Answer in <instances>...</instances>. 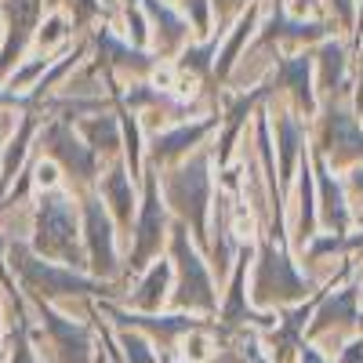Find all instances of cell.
Returning <instances> with one entry per match:
<instances>
[{
	"label": "cell",
	"mask_w": 363,
	"mask_h": 363,
	"mask_svg": "<svg viewBox=\"0 0 363 363\" xmlns=\"http://www.w3.org/2000/svg\"><path fill=\"white\" fill-rule=\"evenodd\" d=\"M11 269L18 272V280L29 294L37 298H58V294H84L95 284L77 277L73 269H62V265H51L48 258L33 255L26 244H15L11 247Z\"/></svg>",
	"instance_id": "1"
},
{
	"label": "cell",
	"mask_w": 363,
	"mask_h": 363,
	"mask_svg": "<svg viewBox=\"0 0 363 363\" xmlns=\"http://www.w3.org/2000/svg\"><path fill=\"white\" fill-rule=\"evenodd\" d=\"M73 244H77V218H73L69 200L62 193H44L40 211H37V251L33 255L77 262Z\"/></svg>",
	"instance_id": "2"
},
{
	"label": "cell",
	"mask_w": 363,
	"mask_h": 363,
	"mask_svg": "<svg viewBox=\"0 0 363 363\" xmlns=\"http://www.w3.org/2000/svg\"><path fill=\"white\" fill-rule=\"evenodd\" d=\"M258 298H269V301H287V298H301L306 294V284L298 280V272L291 269V262L277 251H265L262 255V265H258V284H255Z\"/></svg>",
	"instance_id": "3"
},
{
	"label": "cell",
	"mask_w": 363,
	"mask_h": 363,
	"mask_svg": "<svg viewBox=\"0 0 363 363\" xmlns=\"http://www.w3.org/2000/svg\"><path fill=\"white\" fill-rule=\"evenodd\" d=\"M174 255H178V262H182V301H186V306L211 309V306H215L211 280H207L200 258L186 247V236H182V229H174Z\"/></svg>",
	"instance_id": "4"
},
{
	"label": "cell",
	"mask_w": 363,
	"mask_h": 363,
	"mask_svg": "<svg viewBox=\"0 0 363 363\" xmlns=\"http://www.w3.org/2000/svg\"><path fill=\"white\" fill-rule=\"evenodd\" d=\"M44 327L51 330V338H55V345H58V356H62V363H87V335H84L73 320L44 309Z\"/></svg>",
	"instance_id": "5"
},
{
	"label": "cell",
	"mask_w": 363,
	"mask_h": 363,
	"mask_svg": "<svg viewBox=\"0 0 363 363\" xmlns=\"http://www.w3.org/2000/svg\"><path fill=\"white\" fill-rule=\"evenodd\" d=\"M44 142H48V149H51V157H58L66 167H73V174H91V157H87V149H84L62 124L48 128Z\"/></svg>",
	"instance_id": "6"
},
{
	"label": "cell",
	"mask_w": 363,
	"mask_h": 363,
	"mask_svg": "<svg viewBox=\"0 0 363 363\" xmlns=\"http://www.w3.org/2000/svg\"><path fill=\"white\" fill-rule=\"evenodd\" d=\"M87 244H91V262H95V269L109 272L113 269V236H109V222H106L99 203H87Z\"/></svg>",
	"instance_id": "7"
},
{
	"label": "cell",
	"mask_w": 363,
	"mask_h": 363,
	"mask_svg": "<svg viewBox=\"0 0 363 363\" xmlns=\"http://www.w3.org/2000/svg\"><path fill=\"white\" fill-rule=\"evenodd\" d=\"M33 116H22L18 120V128H15V135H11V142H8V149H4V160H0V189H11V178L18 174V167H22V157H26V149H29V142H33Z\"/></svg>",
	"instance_id": "8"
},
{
	"label": "cell",
	"mask_w": 363,
	"mask_h": 363,
	"mask_svg": "<svg viewBox=\"0 0 363 363\" xmlns=\"http://www.w3.org/2000/svg\"><path fill=\"white\" fill-rule=\"evenodd\" d=\"M164 229V215H160V203L157 196H149V207H145V215H142V233H138V251H135V265H142V258L153 251L160 244V233Z\"/></svg>",
	"instance_id": "9"
},
{
	"label": "cell",
	"mask_w": 363,
	"mask_h": 363,
	"mask_svg": "<svg viewBox=\"0 0 363 363\" xmlns=\"http://www.w3.org/2000/svg\"><path fill=\"white\" fill-rule=\"evenodd\" d=\"M164 287H167V265H157V269L145 277L142 291L135 294V306H138V309H157L160 301H164Z\"/></svg>",
	"instance_id": "10"
},
{
	"label": "cell",
	"mask_w": 363,
	"mask_h": 363,
	"mask_svg": "<svg viewBox=\"0 0 363 363\" xmlns=\"http://www.w3.org/2000/svg\"><path fill=\"white\" fill-rule=\"evenodd\" d=\"M106 193H109V200H113V207L120 211L124 218H131V189H128V178L120 174V171H113L109 174V182H106Z\"/></svg>",
	"instance_id": "11"
},
{
	"label": "cell",
	"mask_w": 363,
	"mask_h": 363,
	"mask_svg": "<svg viewBox=\"0 0 363 363\" xmlns=\"http://www.w3.org/2000/svg\"><path fill=\"white\" fill-rule=\"evenodd\" d=\"M207 131V124H196V128H182V131H174V135H164L160 142H157V153H174V149H186V145H193L200 135Z\"/></svg>",
	"instance_id": "12"
},
{
	"label": "cell",
	"mask_w": 363,
	"mask_h": 363,
	"mask_svg": "<svg viewBox=\"0 0 363 363\" xmlns=\"http://www.w3.org/2000/svg\"><path fill=\"white\" fill-rule=\"evenodd\" d=\"M44 69H48V58H33V62H22V66L11 73L8 87H11V91H18V87H29V84H33V80H37Z\"/></svg>",
	"instance_id": "13"
},
{
	"label": "cell",
	"mask_w": 363,
	"mask_h": 363,
	"mask_svg": "<svg viewBox=\"0 0 363 363\" xmlns=\"http://www.w3.org/2000/svg\"><path fill=\"white\" fill-rule=\"evenodd\" d=\"M66 37V15H51L44 26H40V33H37V44L48 51L51 44H58V40H62Z\"/></svg>",
	"instance_id": "14"
},
{
	"label": "cell",
	"mask_w": 363,
	"mask_h": 363,
	"mask_svg": "<svg viewBox=\"0 0 363 363\" xmlns=\"http://www.w3.org/2000/svg\"><path fill=\"white\" fill-rule=\"evenodd\" d=\"M8 363H37V349L29 345L26 330H15V335H11V356H8Z\"/></svg>",
	"instance_id": "15"
},
{
	"label": "cell",
	"mask_w": 363,
	"mask_h": 363,
	"mask_svg": "<svg viewBox=\"0 0 363 363\" xmlns=\"http://www.w3.org/2000/svg\"><path fill=\"white\" fill-rule=\"evenodd\" d=\"M207 352H211V342H207L203 335H189V338H186V359H189V363H203Z\"/></svg>",
	"instance_id": "16"
},
{
	"label": "cell",
	"mask_w": 363,
	"mask_h": 363,
	"mask_svg": "<svg viewBox=\"0 0 363 363\" xmlns=\"http://www.w3.org/2000/svg\"><path fill=\"white\" fill-rule=\"evenodd\" d=\"M33 171H37V186H40V189H48V193H51V189L58 186V167H55L51 160H40Z\"/></svg>",
	"instance_id": "17"
},
{
	"label": "cell",
	"mask_w": 363,
	"mask_h": 363,
	"mask_svg": "<svg viewBox=\"0 0 363 363\" xmlns=\"http://www.w3.org/2000/svg\"><path fill=\"white\" fill-rule=\"evenodd\" d=\"M84 131H87L91 138H95V142H102V138H106V149H109V145H116V135H113V124H109V120H106V124H102V120H91V124H87Z\"/></svg>",
	"instance_id": "18"
},
{
	"label": "cell",
	"mask_w": 363,
	"mask_h": 363,
	"mask_svg": "<svg viewBox=\"0 0 363 363\" xmlns=\"http://www.w3.org/2000/svg\"><path fill=\"white\" fill-rule=\"evenodd\" d=\"M124 345H128V356H131V363H157V356L145 349V342H138V338H124Z\"/></svg>",
	"instance_id": "19"
},
{
	"label": "cell",
	"mask_w": 363,
	"mask_h": 363,
	"mask_svg": "<svg viewBox=\"0 0 363 363\" xmlns=\"http://www.w3.org/2000/svg\"><path fill=\"white\" fill-rule=\"evenodd\" d=\"M186 11L196 18V29L203 33V29H207V4H203V0H189V4H186Z\"/></svg>",
	"instance_id": "20"
},
{
	"label": "cell",
	"mask_w": 363,
	"mask_h": 363,
	"mask_svg": "<svg viewBox=\"0 0 363 363\" xmlns=\"http://www.w3.org/2000/svg\"><path fill=\"white\" fill-rule=\"evenodd\" d=\"M338 363H363V342L349 345V349H345V356H342Z\"/></svg>",
	"instance_id": "21"
},
{
	"label": "cell",
	"mask_w": 363,
	"mask_h": 363,
	"mask_svg": "<svg viewBox=\"0 0 363 363\" xmlns=\"http://www.w3.org/2000/svg\"><path fill=\"white\" fill-rule=\"evenodd\" d=\"M301 363H323V359H320L313 349H301Z\"/></svg>",
	"instance_id": "22"
},
{
	"label": "cell",
	"mask_w": 363,
	"mask_h": 363,
	"mask_svg": "<svg viewBox=\"0 0 363 363\" xmlns=\"http://www.w3.org/2000/svg\"><path fill=\"white\" fill-rule=\"evenodd\" d=\"M335 4H338V11H345V15L352 11V4H349V0H335Z\"/></svg>",
	"instance_id": "23"
},
{
	"label": "cell",
	"mask_w": 363,
	"mask_h": 363,
	"mask_svg": "<svg viewBox=\"0 0 363 363\" xmlns=\"http://www.w3.org/2000/svg\"><path fill=\"white\" fill-rule=\"evenodd\" d=\"M0 258H4V240H0ZM0 280H8L4 277V262H0Z\"/></svg>",
	"instance_id": "24"
},
{
	"label": "cell",
	"mask_w": 363,
	"mask_h": 363,
	"mask_svg": "<svg viewBox=\"0 0 363 363\" xmlns=\"http://www.w3.org/2000/svg\"><path fill=\"white\" fill-rule=\"evenodd\" d=\"M0 363H8V352H0Z\"/></svg>",
	"instance_id": "25"
},
{
	"label": "cell",
	"mask_w": 363,
	"mask_h": 363,
	"mask_svg": "<svg viewBox=\"0 0 363 363\" xmlns=\"http://www.w3.org/2000/svg\"><path fill=\"white\" fill-rule=\"evenodd\" d=\"M95 363H106V359H102V356H99V359H95Z\"/></svg>",
	"instance_id": "26"
}]
</instances>
